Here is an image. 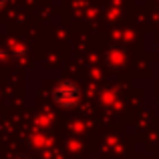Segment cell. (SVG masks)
<instances>
[{"instance_id":"7a4b0ae2","label":"cell","mask_w":159,"mask_h":159,"mask_svg":"<svg viewBox=\"0 0 159 159\" xmlns=\"http://www.w3.org/2000/svg\"><path fill=\"white\" fill-rule=\"evenodd\" d=\"M105 61L113 70L115 69L121 70V69H125V65H127V51H125L123 47H109V51L105 54Z\"/></svg>"},{"instance_id":"3957f363","label":"cell","mask_w":159,"mask_h":159,"mask_svg":"<svg viewBox=\"0 0 159 159\" xmlns=\"http://www.w3.org/2000/svg\"><path fill=\"white\" fill-rule=\"evenodd\" d=\"M6 2H8V0H0V10H2V8L6 6Z\"/></svg>"},{"instance_id":"6da1fadb","label":"cell","mask_w":159,"mask_h":159,"mask_svg":"<svg viewBox=\"0 0 159 159\" xmlns=\"http://www.w3.org/2000/svg\"><path fill=\"white\" fill-rule=\"evenodd\" d=\"M81 87L77 85L75 81H69V79H65V81H58L57 85L52 87V101L57 103L58 107L62 109H73L79 105V101H81Z\"/></svg>"},{"instance_id":"277c9868","label":"cell","mask_w":159,"mask_h":159,"mask_svg":"<svg viewBox=\"0 0 159 159\" xmlns=\"http://www.w3.org/2000/svg\"><path fill=\"white\" fill-rule=\"evenodd\" d=\"M16 159H28L26 155H20V157H16Z\"/></svg>"}]
</instances>
